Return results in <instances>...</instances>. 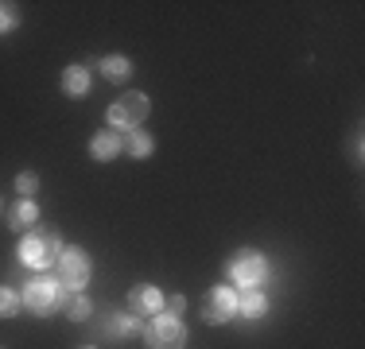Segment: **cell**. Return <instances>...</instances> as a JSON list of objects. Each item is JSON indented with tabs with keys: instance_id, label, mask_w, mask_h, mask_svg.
Listing matches in <instances>:
<instances>
[{
	"instance_id": "1",
	"label": "cell",
	"mask_w": 365,
	"mask_h": 349,
	"mask_svg": "<svg viewBox=\"0 0 365 349\" xmlns=\"http://www.w3.org/2000/svg\"><path fill=\"white\" fill-rule=\"evenodd\" d=\"M58 256H63V241H58L55 229H31L28 237L20 241V260L28 268H51L58 264Z\"/></svg>"
},
{
	"instance_id": "2",
	"label": "cell",
	"mask_w": 365,
	"mask_h": 349,
	"mask_svg": "<svg viewBox=\"0 0 365 349\" xmlns=\"http://www.w3.org/2000/svg\"><path fill=\"white\" fill-rule=\"evenodd\" d=\"M24 307H28L31 314H39V318L55 314L58 307H63V283H58V279H51V276L31 279V283L24 287Z\"/></svg>"
},
{
	"instance_id": "3",
	"label": "cell",
	"mask_w": 365,
	"mask_h": 349,
	"mask_svg": "<svg viewBox=\"0 0 365 349\" xmlns=\"http://www.w3.org/2000/svg\"><path fill=\"white\" fill-rule=\"evenodd\" d=\"M148 349H187V326L175 314H155L144 330Z\"/></svg>"
},
{
	"instance_id": "4",
	"label": "cell",
	"mask_w": 365,
	"mask_h": 349,
	"mask_svg": "<svg viewBox=\"0 0 365 349\" xmlns=\"http://www.w3.org/2000/svg\"><path fill=\"white\" fill-rule=\"evenodd\" d=\"M230 276H233L237 287L257 291V287L264 283V276H268V264H264V256H260L257 249H241L237 256H233V264H230Z\"/></svg>"
},
{
	"instance_id": "5",
	"label": "cell",
	"mask_w": 365,
	"mask_h": 349,
	"mask_svg": "<svg viewBox=\"0 0 365 349\" xmlns=\"http://www.w3.org/2000/svg\"><path fill=\"white\" fill-rule=\"evenodd\" d=\"M233 314H237V295H233V287H210V291L202 295V318L210 322V326H222V322H230Z\"/></svg>"
},
{
	"instance_id": "6",
	"label": "cell",
	"mask_w": 365,
	"mask_h": 349,
	"mask_svg": "<svg viewBox=\"0 0 365 349\" xmlns=\"http://www.w3.org/2000/svg\"><path fill=\"white\" fill-rule=\"evenodd\" d=\"M86 279H90V256L82 249H63V256H58V283L78 291V287H86Z\"/></svg>"
},
{
	"instance_id": "7",
	"label": "cell",
	"mask_w": 365,
	"mask_h": 349,
	"mask_svg": "<svg viewBox=\"0 0 365 349\" xmlns=\"http://www.w3.org/2000/svg\"><path fill=\"white\" fill-rule=\"evenodd\" d=\"M144 117H148V98L144 93H125L120 101L109 105V120L117 128H136Z\"/></svg>"
},
{
	"instance_id": "8",
	"label": "cell",
	"mask_w": 365,
	"mask_h": 349,
	"mask_svg": "<svg viewBox=\"0 0 365 349\" xmlns=\"http://www.w3.org/2000/svg\"><path fill=\"white\" fill-rule=\"evenodd\" d=\"M128 311L140 314V318H155V314L163 311V291L152 283H136L133 291H128Z\"/></svg>"
},
{
	"instance_id": "9",
	"label": "cell",
	"mask_w": 365,
	"mask_h": 349,
	"mask_svg": "<svg viewBox=\"0 0 365 349\" xmlns=\"http://www.w3.org/2000/svg\"><path fill=\"white\" fill-rule=\"evenodd\" d=\"M120 147H125V140H120V132H113V128H109V132H98L90 140V155H93V160H101V163L117 160Z\"/></svg>"
},
{
	"instance_id": "10",
	"label": "cell",
	"mask_w": 365,
	"mask_h": 349,
	"mask_svg": "<svg viewBox=\"0 0 365 349\" xmlns=\"http://www.w3.org/2000/svg\"><path fill=\"white\" fill-rule=\"evenodd\" d=\"M39 222V206L31 202V198H20V202H12L8 206V225H12V229H31V225Z\"/></svg>"
},
{
	"instance_id": "11",
	"label": "cell",
	"mask_w": 365,
	"mask_h": 349,
	"mask_svg": "<svg viewBox=\"0 0 365 349\" xmlns=\"http://www.w3.org/2000/svg\"><path fill=\"white\" fill-rule=\"evenodd\" d=\"M63 90L71 93V98H82V93L90 90V70L86 66H66L63 70Z\"/></svg>"
},
{
	"instance_id": "12",
	"label": "cell",
	"mask_w": 365,
	"mask_h": 349,
	"mask_svg": "<svg viewBox=\"0 0 365 349\" xmlns=\"http://www.w3.org/2000/svg\"><path fill=\"white\" fill-rule=\"evenodd\" d=\"M101 74H106L109 82H125V78L133 74V63H128L125 55H109V58H101Z\"/></svg>"
},
{
	"instance_id": "13",
	"label": "cell",
	"mask_w": 365,
	"mask_h": 349,
	"mask_svg": "<svg viewBox=\"0 0 365 349\" xmlns=\"http://www.w3.org/2000/svg\"><path fill=\"white\" fill-rule=\"evenodd\" d=\"M237 307L245 311V318H260V314L268 311V299H264L260 291H245V299H241Z\"/></svg>"
},
{
	"instance_id": "14",
	"label": "cell",
	"mask_w": 365,
	"mask_h": 349,
	"mask_svg": "<svg viewBox=\"0 0 365 349\" xmlns=\"http://www.w3.org/2000/svg\"><path fill=\"white\" fill-rule=\"evenodd\" d=\"M16 311H20V295L12 287H0V318H12Z\"/></svg>"
},
{
	"instance_id": "15",
	"label": "cell",
	"mask_w": 365,
	"mask_h": 349,
	"mask_svg": "<svg viewBox=\"0 0 365 349\" xmlns=\"http://www.w3.org/2000/svg\"><path fill=\"white\" fill-rule=\"evenodd\" d=\"M66 314H71L74 322H86L93 314V307H90V299H82V295H74L71 303H66Z\"/></svg>"
},
{
	"instance_id": "16",
	"label": "cell",
	"mask_w": 365,
	"mask_h": 349,
	"mask_svg": "<svg viewBox=\"0 0 365 349\" xmlns=\"http://www.w3.org/2000/svg\"><path fill=\"white\" fill-rule=\"evenodd\" d=\"M128 152H133V155H148V152H152V136L133 132V136H128Z\"/></svg>"
},
{
	"instance_id": "17",
	"label": "cell",
	"mask_w": 365,
	"mask_h": 349,
	"mask_svg": "<svg viewBox=\"0 0 365 349\" xmlns=\"http://www.w3.org/2000/svg\"><path fill=\"white\" fill-rule=\"evenodd\" d=\"M16 190H20V194H36V190H39V179H36L31 171H24L20 179H16Z\"/></svg>"
},
{
	"instance_id": "18",
	"label": "cell",
	"mask_w": 365,
	"mask_h": 349,
	"mask_svg": "<svg viewBox=\"0 0 365 349\" xmlns=\"http://www.w3.org/2000/svg\"><path fill=\"white\" fill-rule=\"evenodd\" d=\"M16 20H20V16H16V8L12 4H0V31H12Z\"/></svg>"
},
{
	"instance_id": "19",
	"label": "cell",
	"mask_w": 365,
	"mask_h": 349,
	"mask_svg": "<svg viewBox=\"0 0 365 349\" xmlns=\"http://www.w3.org/2000/svg\"><path fill=\"white\" fill-rule=\"evenodd\" d=\"M136 330H140V322H136L133 314H128V318H117V322H113V334H136Z\"/></svg>"
},
{
	"instance_id": "20",
	"label": "cell",
	"mask_w": 365,
	"mask_h": 349,
	"mask_svg": "<svg viewBox=\"0 0 365 349\" xmlns=\"http://www.w3.org/2000/svg\"><path fill=\"white\" fill-rule=\"evenodd\" d=\"M168 307H171V314H182V311H187V299H182V295H175V299H171Z\"/></svg>"
},
{
	"instance_id": "21",
	"label": "cell",
	"mask_w": 365,
	"mask_h": 349,
	"mask_svg": "<svg viewBox=\"0 0 365 349\" xmlns=\"http://www.w3.org/2000/svg\"><path fill=\"white\" fill-rule=\"evenodd\" d=\"M86 349H93V345H86Z\"/></svg>"
}]
</instances>
